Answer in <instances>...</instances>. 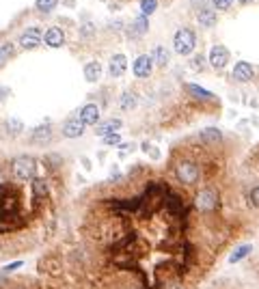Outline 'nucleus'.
<instances>
[{"label": "nucleus", "instance_id": "nucleus-1", "mask_svg": "<svg viewBox=\"0 0 259 289\" xmlns=\"http://www.w3.org/2000/svg\"><path fill=\"white\" fill-rule=\"evenodd\" d=\"M194 45H197V35H194V30H190V28H179L177 32H175L173 48H175V52H177L179 56L192 54Z\"/></svg>", "mask_w": 259, "mask_h": 289}, {"label": "nucleus", "instance_id": "nucleus-2", "mask_svg": "<svg viewBox=\"0 0 259 289\" xmlns=\"http://www.w3.org/2000/svg\"><path fill=\"white\" fill-rule=\"evenodd\" d=\"M13 168V175L17 177V179H35V170H37V164L32 160L30 155H19L13 160L11 164Z\"/></svg>", "mask_w": 259, "mask_h": 289}, {"label": "nucleus", "instance_id": "nucleus-3", "mask_svg": "<svg viewBox=\"0 0 259 289\" xmlns=\"http://www.w3.org/2000/svg\"><path fill=\"white\" fill-rule=\"evenodd\" d=\"M220 203V196L214 188H203L201 192L197 194V199H194V207L199 209V212H212V209H216Z\"/></svg>", "mask_w": 259, "mask_h": 289}, {"label": "nucleus", "instance_id": "nucleus-4", "mask_svg": "<svg viewBox=\"0 0 259 289\" xmlns=\"http://www.w3.org/2000/svg\"><path fill=\"white\" fill-rule=\"evenodd\" d=\"M175 175H177V179L184 183V186H194V183L199 181V166L194 162L184 160L175 166Z\"/></svg>", "mask_w": 259, "mask_h": 289}, {"label": "nucleus", "instance_id": "nucleus-5", "mask_svg": "<svg viewBox=\"0 0 259 289\" xmlns=\"http://www.w3.org/2000/svg\"><path fill=\"white\" fill-rule=\"evenodd\" d=\"M41 41H43V35L37 26H30V28H26L22 35H19V45H22L24 50H35Z\"/></svg>", "mask_w": 259, "mask_h": 289}, {"label": "nucleus", "instance_id": "nucleus-6", "mask_svg": "<svg viewBox=\"0 0 259 289\" xmlns=\"http://www.w3.org/2000/svg\"><path fill=\"white\" fill-rule=\"evenodd\" d=\"M151 69H153V56H149V54L136 56V61L132 65V71L136 78H149L151 76Z\"/></svg>", "mask_w": 259, "mask_h": 289}, {"label": "nucleus", "instance_id": "nucleus-7", "mask_svg": "<svg viewBox=\"0 0 259 289\" xmlns=\"http://www.w3.org/2000/svg\"><path fill=\"white\" fill-rule=\"evenodd\" d=\"M229 50L225 48V45H214V48L210 50V65L214 69H225L227 63H229Z\"/></svg>", "mask_w": 259, "mask_h": 289}, {"label": "nucleus", "instance_id": "nucleus-8", "mask_svg": "<svg viewBox=\"0 0 259 289\" xmlns=\"http://www.w3.org/2000/svg\"><path fill=\"white\" fill-rule=\"evenodd\" d=\"M84 126H100V108L97 104H87L82 110H80V117H78Z\"/></svg>", "mask_w": 259, "mask_h": 289}, {"label": "nucleus", "instance_id": "nucleus-9", "mask_svg": "<svg viewBox=\"0 0 259 289\" xmlns=\"http://www.w3.org/2000/svg\"><path fill=\"white\" fill-rule=\"evenodd\" d=\"M84 123L80 119H67L63 123V136L65 139H80L84 134Z\"/></svg>", "mask_w": 259, "mask_h": 289}, {"label": "nucleus", "instance_id": "nucleus-10", "mask_svg": "<svg viewBox=\"0 0 259 289\" xmlns=\"http://www.w3.org/2000/svg\"><path fill=\"white\" fill-rule=\"evenodd\" d=\"M233 78H236L238 82H251L253 78H255V69H253L251 63L240 61V63H236V67H233Z\"/></svg>", "mask_w": 259, "mask_h": 289}, {"label": "nucleus", "instance_id": "nucleus-11", "mask_svg": "<svg viewBox=\"0 0 259 289\" xmlns=\"http://www.w3.org/2000/svg\"><path fill=\"white\" fill-rule=\"evenodd\" d=\"M126 69H128V58L123 56V54H115V56H110V63H108V74L113 76V78H119L126 74Z\"/></svg>", "mask_w": 259, "mask_h": 289}, {"label": "nucleus", "instance_id": "nucleus-12", "mask_svg": "<svg viewBox=\"0 0 259 289\" xmlns=\"http://www.w3.org/2000/svg\"><path fill=\"white\" fill-rule=\"evenodd\" d=\"M52 139V126L43 123V126H37L30 130V143L32 144H43Z\"/></svg>", "mask_w": 259, "mask_h": 289}, {"label": "nucleus", "instance_id": "nucleus-13", "mask_svg": "<svg viewBox=\"0 0 259 289\" xmlns=\"http://www.w3.org/2000/svg\"><path fill=\"white\" fill-rule=\"evenodd\" d=\"M43 41H45V45H50V48H61L65 43V32L58 28V26H52V28L45 30Z\"/></svg>", "mask_w": 259, "mask_h": 289}, {"label": "nucleus", "instance_id": "nucleus-14", "mask_svg": "<svg viewBox=\"0 0 259 289\" xmlns=\"http://www.w3.org/2000/svg\"><path fill=\"white\" fill-rule=\"evenodd\" d=\"M149 30V19L147 15H140V17H136L132 24H130V28H128V35L132 37V39H140L145 32Z\"/></svg>", "mask_w": 259, "mask_h": 289}, {"label": "nucleus", "instance_id": "nucleus-15", "mask_svg": "<svg viewBox=\"0 0 259 289\" xmlns=\"http://www.w3.org/2000/svg\"><path fill=\"white\" fill-rule=\"evenodd\" d=\"M197 22L203 26V28H214L216 26V22H218V15H216V9H201V11H197Z\"/></svg>", "mask_w": 259, "mask_h": 289}, {"label": "nucleus", "instance_id": "nucleus-16", "mask_svg": "<svg viewBox=\"0 0 259 289\" xmlns=\"http://www.w3.org/2000/svg\"><path fill=\"white\" fill-rule=\"evenodd\" d=\"M121 126H123V121L121 119H108V121H104V123H100V126H95V132L102 136H108V134H115V132H119L121 130Z\"/></svg>", "mask_w": 259, "mask_h": 289}, {"label": "nucleus", "instance_id": "nucleus-17", "mask_svg": "<svg viewBox=\"0 0 259 289\" xmlns=\"http://www.w3.org/2000/svg\"><path fill=\"white\" fill-rule=\"evenodd\" d=\"M45 196H48V183H45L43 177H35L32 179V199H35V203H41Z\"/></svg>", "mask_w": 259, "mask_h": 289}, {"label": "nucleus", "instance_id": "nucleus-18", "mask_svg": "<svg viewBox=\"0 0 259 289\" xmlns=\"http://www.w3.org/2000/svg\"><path fill=\"white\" fill-rule=\"evenodd\" d=\"M102 78V65L97 61H91L84 65V80L87 82H97Z\"/></svg>", "mask_w": 259, "mask_h": 289}, {"label": "nucleus", "instance_id": "nucleus-19", "mask_svg": "<svg viewBox=\"0 0 259 289\" xmlns=\"http://www.w3.org/2000/svg\"><path fill=\"white\" fill-rule=\"evenodd\" d=\"M136 104H138V97H136L132 91H126V93L119 97V108L121 110H134Z\"/></svg>", "mask_w": 259, "mask_h": 289}, {"label": "nucleus", "instance_id": "nucleus-20", "mask_svg": "<svg viewBox=\"0 0 259 289\" xmlns=\"http://www.w3.org/2000/svg\"><path fill=\"white\" fill-rule=\"evenodd\" d=\"M153 63L158 65V67H166L168 65V58H171V54H168V50L164 48V45H158V48L153 50Z\"/></svg>", "mask_w": 259, "mask_h": 289}, {"label": "nucleus", "instance_id": "nucleus-21", "mask_svg": "<svg viewBox=\"0 0 259 289\" xmlns=\"http://www.w3.org/2000/svg\"><path fill=\"white\" fill-rule=\"evenodd\" d=\"M199 136H201V139H203L205 143H218L220 139H223V132H220L218 128H203Z\"/></svg>", "mask_w": 259, "mask_h": 289}, {"label": "nucleus", "instance_id": "nucleus-22", "mask_svg": "<svg viewBox=\"0 0 259 289\" xmlns=\"http://www.w3.org/2000/svg\"><path fill=\"white\" fill-rule=\"evenodd\" d=\"M251 251H253V246H251V244H244V246L236 248V251H233V255L229 257V264H240V261H242Z\"/></svg>", "mask_w": 259, "mask_h": 289}, {"label": "nucleus", "instance_id": "nucleus-23", "mask_svg": "<svg viewBox=\"0 0 259 289\" xmlns=\"http://www.w3.org/2000/svg\"><path fill=\"white\" fill-rule=\"evenodd\" d=\"M4 130L9 132L11 136H17V134H22V130H24V123L19 121V119H9L4 123Z\"/></svg>", "mask_w": 259, "mask_h": 289}, {"label": "nucleus", "instance_id": "nucleus-24", "mask_svg": "<svg viewBox=\"0 0 259 289\" xmlns=\"http://www.w3.org/2000/svg\"><path fill=\"white\" fill-rule=\"evenodd\" d=\"M186 89L190 91L192 95H197V97H201V100H214V95L210 93V91H205V89H201V87H197V84H186Z\"/></svg>", "mask_w": 259, "mask_h": 289}, {"label": "nucleus", "instance_id": "nucleus-25", "mask_svg": "<svg viewBox=\"0 0 259 289\" xmlns=\"http://www.w3.org/2000/svg\"><path fill=\"white\" fill-rule=\"evenodd\" d=\"M56 4H58V0H37V2H35L39 13H50Z\"/></svg>", "mask_w": 259, "mask_h": 289}, {"label": "nucleus", "instance_id": "nucleus-26", "mask_svg": "<svg viewBox=\"0 0 259 289\" xmlns=\"http://www.w3.org/2000/svg\"><path fill=\"white\" fill-rule=\"evenodd\" d=\"M158 9V0H140V11L142 15H151Z\"/></svg>", "mask_w": 259, "mask_h": 289}, {"label": "nucleus", "instance_id": "nucleus-27", "mask_svg": "<svg viewBox=\"0 0 259 289\" xmlns=\"http://www.w3.org/2000/svg\"><path fill=\"white\" fill-rule=\"evenodd\" d=\"M104 144H106V147H121V134L115 132V134L104 136Z\"/></svg>", "mask_w": 259, "mask_h": 289}, {"label": "nucleus", "instance_id": "nucleus-28", "mask_svg": "<svg viewBox=\"0 0 259 289\" xmlns=\"http://www.w3.org/2000/svg\"><path fill=\"white\" fill-rule=\"evenodd\" d=\"M233 4V0H212V9L216 11H229Z\"/></svg>", "mask_w": 259, "mask_h": 289}, {"label": "nucleus", "instance_id": "nucleus-29", "mask_svg": "<svg viewBox=\"0 0 259 289\" xmlns=\"http://www.w3.org/2000/svg\"><path fill=\"white\" fill-rule=\"evenodd\" d=\"M190 4H192V9L201 11V9H210V6H212V0H190Z\"/></svg>", "mask_w": 259, "mask_h": 289}, {"label": "nucleus", "instance_id": "nucleus-30", "mask_svg": "<svg viewBox=\"0 0 259 289\" xmlns=\"http://www.w3.org/2000/svg\"><path fill=\"white\" fill-rule=\"evenodd\" d=\"M190 65H192V69H203V65H205V58H203V54H197V56H192V61H190Z\"/></svg>", "mask_w": 259, "mask_h": 289}, {"label": "nucleus", "instance_id": "nucleus-31", "mask_svg": "<svg viewBox=\"0 0 259 289\" xmlns=\"http://www.w3.org/2000/svg\"><path fill=\"white\" fill-rule=\"evenodd\" d=\"M249 199H251V203L255 207H259V186H255V188H251V192H249Z\"/></svg>", "mask_w": 259, "mask_h": 289}, {"label": "nucleus", "instance_id": "nucleus-32", "mask_svg": "<svg viewBox=\"0 0 259 289\" xmlns=\"http://www.w3.org/2000/svg\"><path fill=\"white\" fill-rule=\"evenodd\" d=\"M0 54H2L4 61H6L9 56H13V45H11V43H4L2 48H0Z\"/></svg>", "mask_w": 259, "mask_h": 289}, {"label": "nucleus", "instance_id": "nucleus-33", "mask_svg": "<svg viewBox=\"0 0 259 289\" xmlns=\"http://www.w3.org/2000/svg\"><path fill=\"white\" fill-rule=\"evenodd\" d=\"M24 264L22 261H15V264H9V266H4V272H15V270H19Z\"/></svg>", "mask_w": 259, "mask_h": 289}, {"label": "nucleus", "instance_id": "nucleus-34", "mask_svg": "<svg viewBox=\"0 0 259 289\" xmlns=\"http://www.w3.org/2000/svg\"><path fill=\"white\" fill-rule=\"evenodd\" d=\"M6 95H9V89L0 84V102H4V100H6Z\"/></svg>", "mask_w": 259, "mask_h": 289}, {"label": "nucleus", "instance_id": "nucleus-35", "mask_svg": "<svg viewBox=\"0 0 259 289\" xmlns=\"http://www.w3.org/2000/svg\"><path fill=\"white\" fill-rule=\"evenodd\" d=\"M6 285H9V279H6L4 274H0V289H4Z\"/></svg>", "mask_w": 259, "mask_h": 289}, {"label": "nucleus", "instance_id": "nucleus-36", "mask_svg": "<svg viewBox=\"0 0 259 289\" xmlns=\"http://www.w3.org/2000/svg\"><path fill=\"white\" fill-rule=\"evenodd\" d=\"M238 2H240V4H251L253 0H238Z\"/></svg>", "mask_w": 259, "mask_h": 289}, {"label": "nucleus", "instance_id": "nucleus-37", "mask_svg": "<svg viewBox=\"0 0 259 289\" xmlns=\"http://www.w3.org/2000/svg\"><path fill=\"white\" fill-rule=\"evenodd\" d=\"M4 63V58H2V54H0V65H2Z\"/></svg>", "mask_w": 259, "mask_h": 289}]
</instances>
